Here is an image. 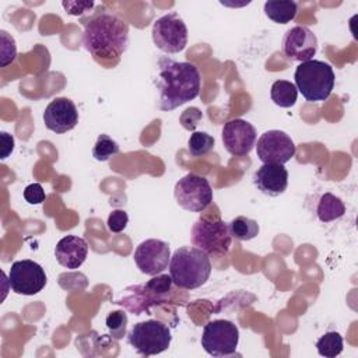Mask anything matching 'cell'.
Segmentation results:
<instances>
[{
  "label": "cell",
  "mask_w": 358,
  "mask_h": 358,
  "mask_svg": "<svg viewBox=\"0 0 358 358\" xmlns=\"http://www.w3.org/2000/svg\"><path fill=\"white\" fill-rule=\"evenodd\" d=\"M190 235L194 248L213 256L227 255L232 243L229 225L220 217H200L193 224Z\"/></svg>",
  "instance_id": "5b68a950"
},
{
  "label": "cell",
  "mask_w": 358,
  "mask_h": 358,
  "mask_svg": "<svg viewBox=\"0 0 358 358\" xmlns=\"http://www.w3.org/2000/svg\"><path fill=\"white\" fill-rule=\"evenodd\" d=\"M62 6L70 15H81L94 8V1H63Z\"/></svg>",
  "instance_id": "f546056e"
},
{
  "label": "cell",
  "mask_w": 358,
  "mask_h": 358,
  "mask_svg": "<svg viewBox=\"0 0 358 358\" xmlns=\"http://www.w3.org/2000/svg\"><path fill=\"white\" fill-rule=\"evenodd\" d=\"M173 196L178 206L183 210L201 213L213 201V189L208 179L204 176L187 173L176 182Z\"/></svg>",
  "instance_id": "52a82bcc"
},
{
  "label": "cell",
  "mask_w": 358,
  "mask_h": 358,
  "mask_svg": "<svg viewBox=\"0 0 358 358\" xmlns=\"http://www.w3.org/2000/svg\"><path fill=\"white\" fill-rule=\"evenodd\" d=\"M194 109L196 108H189V109H186L183 113H182V116H180V123H182V126L185 127V129H187V130H194V127L197 126V122L201 119V116L203 115H199V116H192L193 115V112H194Z\"/></svg>",
  "instance_id": "4dcf8cb0"
},
{
  "label": "cell",
  "mask_w": 358,
  "mask_h": 358,
  "mask_svg": "<svg viewBox=\"0 0 358 358\" xmlns=\"http://www.w3.org/2000/svg\"><path fill=\"white\" fill-rule=\"evenodd\" d=\"M271 101L280 108H291L295 105L298 98V90L294 83L287 80H277L273 83L270 90Z\"/></svg>",
  "instance_id": "ffe728a7"
},
{
  "label": "cell",
  "mask_w": 358,
  "mask_h": 358,
  "mask_svg": "<svg viewBox=\"0 0 358 358\" xmlns=\"http://www.w3.org/2000/svg\"><path fill=\"white\" fill-rule=\"evenodd\" d=\"M1 34V67L13 63L17 56V46L13 36H10L6 31H0Z\"/></svg>",
  "instance_id": "484cf974"
},
{
  "label": "cell",
  "mask_w": 358,
  "mask_h": 358,
  "mask_svg": "<svg viewBox=\"0 0 358 358\" xmlns=\"http://www.w3.org/2000/svg\"><path fill=\"white\" fill-rule=\"evenodd\" d=\"M316 350L319 355L326 358H334L343 351V337L337 331H327L316 341Z\"/></svg>",
  "instance_id": "7402d4cb"
},
{
  "label": "cell",
  "mask_w": 358,
  "mask_h": 358,
  "mask_svg": "<svg viewBox=\"0 0 358 358\" xmlns=\"http://www.w3.org/2000/svg\"><path fill=\"white\" fill-rule=\"evenodd\" d=\"M46 281L48 278L42 266L29 259L14 262L8 271L10 287L20 295H35L41 292Z\"/></svg>",
  "instance_id": "30bf717a"
},
{
  "label": "cell",
  "mask_w": 358,
  "mask_h": 358,
  "mask_svg": "<svg viewBox=\"0 0 358 358\" xmlns=\"http://www.w3.org/2000/svg\"><path fill=\"white\" fill-rule=\"evenodd\" d=\"M222 143L225 150L235 157L248 155L256 145L257 133L252 123L243 119L228 120L222 127Z\"/></svg>",
  "instance_id": "4fadbf2b"
},
{
  "label": "cell",
  "mask_w": 358,
  "mask_h": 358,
  "mask_svg": "<svg viewBox=\"0 0 358 358\" xmlns=\"http://www.w3.org/2000/svg\"><path fill=\"white\" fill-rule=\"evenodd\" d=\"M295 143L282 130L264 131L256 144L257 158L263 164L284 165L295 155Z\"/></svg>",
  "instance_id": "8fae6325"
},
{
  "label": "cell",
  "mask_w": 358,
  "mask_h": 358,
  "mask_svg": "<svg viewBox=\"0 0 358 358\" xmlns=\"http://www.w3.org/2000/svg\"><path fill=\"white\" fill-rule=\"evenodd\" d=\"M150 291H152L157 295H164L166 292L171 291V285H172V278L168 274H157L155 277H152L150 281H147L144 284Z\"/></svg>",
  "instance_id": "4316f807"
},
{
  "label": "cell",
  "mask_w": 358,
  "mask_h": 358,
  "mask_svg": "<svg viewBox=\"0 0 358 358\" xmlns=\"http://www.w3.org/2000/svg\"><path fill=\"white\" fill-rule=\"evenodd\" d=\"M253 182L263 194L275 197L284 193L288 186V171L284 165L263 164L255 172Z\"/></svg>",
  "instance_id": "2e32d148"
},
{
  "label": "cell",
  "mask_w": 358,
  "mask_h": 358,
  "mask_svg": "<svg viewBox=\"0 0 358 358\" xmlns=\"http://www.w3.org/2000/svg\"><path fill=\"white\" fill-rule=\"evenodd\" d=\"M133 259L143 274L157 275L168 267L171 249L165 241L145 239L136 248Z\"/></svg>",
  "instance_id": "7c38bea8"
},
{
  "label": "cell",
  "mask_w": 358,
  "mask_h": 358,
  "mask_svg": "<svg viewBox=\"0 0 358 358\" xmlns=\"http://www.w3.org/2000/svg\"><path fill=\"white\" fill-rule=\"evenodd\" d=\"M43 122L49 130L57 134L70 131L78 123L77 106L69 98H64V96L55 98L45 108Z\"/></svg>",
  "instance_id": "9a60e30c"
},
{
  "label": "cell",
  "mask_w": 358,
  "mask_h": 358,
  "mask_svg": "<svg viewBox=\"0 0 358 358\" xmlns=\"http://www.w3.org/2000/svg\"><path fill=\"white\" fill-rule=\"evenodd\" d=\"M105 324L110 333V336L115 340H120L123 338V336L126 334V326H127V315L124 310H113L110 312L106 319H105Z\"/></svg>",
  "instance_id": "d4e9b609"
},
{
  "label": "cell",
  "mask_w": 358,
  "mask_h": 358,
  "mask_svg": "<svg viewBox=\"0 0 358 358\" xmlns=\"http://www.w3.org/2000/svg\"><path fill=\"white\" fill-rule=\"evenodd\" d=\"M281 46L288 59L302 63L312 60L316 55L317 38L308 27L295 25L285 32Z\"/></svg>",
  "instance_id": "5bb4252c"
},
{
  "label": "cell",
  "mask_w": 358,
  "mask_h": 358,
  "mask_svg": "<svg viewBox=\"0 0 358 358\" xmlns=\"http://www.w3.org/2000/svg\"><path fill=\"white\" fill-rule=\"evenodd\" d=\"M345 206L343 200L331 193H324L317 203L316 214L322 222H330L344 215Z\"/></svg>",
  "instance_id": "d6986e66"
},
{
  "label": "cell",
  "mask_w": 358,
  "mask_h": 358,
  "mask_svg": "<svg viewBox=\"0 0 358 358\" xmlns=\"http://www.w3.org/2000/svg\"><path fill=\"white\" fill-rule=\"evenodd\" d=\"M264 14L277 24L292 21L298 13V4L291 0H268L264 3Z\"/></svg>",
  "instance_id": "ac0fdd59"
},
{
  "label": "cell",
  "mask_w": 358,
  "mask_h": 358,
  "mask_svg": "<svg viewBox=\"0 0 358 358\" xmlns=\"http://www.w3.org/2000/svg\"><path fill=\"white\" fill-rule=\"evenodd\" d=\"M229 231L232 238L238 241H250L259 235V224L245 215H238L235 217L229 224Z\"/></svg>",
  "instance_id": "44dd1931"
},
{
  "label": "cell",
  "mask_w": 358,
  "mask_h": 358,
  "mask_svg": "<svg viewBox=\"0 0 358 358\" xmlns=\"http://www.w3.org/2000/svg\"><path fill=\"white\" fill-rule=\"evenodd\" d=\"M151 35L154 45L165 53H179L187 45V27L176 13L157 18Z\"/></svg>",
  "instance_id": "9c48e42d"
},
{
  "label": "cell",
  "mask_w": 358,
  "mask_h": 358,
  "mask_svg": "<svg viewBox=\"0 0 358 358\" xmlns=\"http://www.w3.org/2000/svg\"><path fill=\"white\" fill-rule=\"evenodd\" d=\"M238 343L239 330L231 320H211L203 329L201 347L211 357H227L235 354Z\"/></svg>",
  "instance_id": "ba28073f"
},
{
  "label": "cell",
  "mask_w": 358,
  "mask_h": 358,
  "mask_svg": "<svg viewBox=\"0 0 358 358\" xmlns=\"http://www.w3.org/2000/svg\"><path fill=\"white\" fill-rule=\"evenodd\" d=\"M295 87L309 102L326 101L333 88L336 76L333 67L322 60H308L295 69Z\"/></svg>",
  "instance_id": "277c9868"
},
{
  "label": "cell",
  "mask_w": 358,
  "mask_h": 358,
  "mask_svg": "<svg viewBox=\"0 0 358 358\" xmlns=\"http://www.w3.org/2000/svg\"><path fill=\"white\" fill-rule=\"evenodd\" d=\"M201 77L199 69L189 62H176L161 56L157 62L155 87L159 92L158 108L173 110L194 99L200 92Z\"/></svg>",
  "instance_id": "6da1fadb"
},
{
  "label": "cell",
  "mask_w": 358,
  "mask_h": 358,
  "mask_svg": "<svg viewBox=\"0 0 358 358\" xmlns=\"http://www.w3.org/2000/svg\"><path fill=\"white\" fill-rule=\"evenodd\" d=\"M24 199L29 204H42L46 200L45 190L41 183H31L24 189Z\"/></svg>",
  "instance_id": "f1b7e54d"
},
{
  "label": "cell",
  "mask_w": 358,
  "mask_h": 358,
  "mask_svg": "<svg viewBox=\"0 0 358 358\" xmlns=\"http://www.w3.org/2000/svg\"><path fill=\"white\" fill-rule=\"evenodd\" d=\"M83 43L96 60L119 59L129 45V25L110 13H98L85 22Z\"/></svg>",
  "instance_id": "7a4b0ae2"
},
{
  "label": "cell",
  "mask_w": 358,
  "mask_h": 358,
  "mask_svg": "<svg viewBox=\"0 0 358 358\" xmlns=\"http://www.w3.org/2000/svg\"><path fill=\"white\" fill-rule=\"evenodd\" d=\"M119 151H120L119 144L112 137H109L108 134H99L92 147V157L96 161L105 162L110 157L116 155Z\"/></svg>",
  "instance_id": "603a6c76"
},
{
  "label": "cell",
  "mask_w": 358,
  "mask_h": 358,
  "mask_svg": "<svg viewBox=\"0 0 358 358\" xmlns=\"http://www.w3.org/2000/svg\"><path fill=\"white\" fill-rule=\"evenodd\" d=\"M211 274V262L207 253L194 246H182L169 260L172 282L183 289H196L204 285Z\"/></svg>",
  "instance_id": "3957f363"
},
{
  "label": "cell",
  "mask_w": 358,
  "mask_h": 358,
  "mask_svg": "<svg viewBox=\"0 0 358 358\" xmlns=\"http://www.w3.org/2000/svg\"><path fill=\"white\" fill-rule=\"evenodd\" d=\"M87 255L88 243L84 238H80L77 235H67L62 238L55 248V256L57 263L69 270L78 268L85 262Z\"/></svg>",
  "instance_id": "e0dca14e"
},
{
  "label": "cell",
  "mask_w": 358,
  "mask_h": 358,
  "mask_svg": "<svg viewBox=\"0 0 358 358\" xmlns=\"http://www.w3.org/2000/svg\"><path fill=\"white\" fill-rule=\"evenodd\" d=\"M0 137H1V159H6L14 150V137L6 131H1Z\"/></svg>",
  "instance_id": "1f68e13d"
},
{
  "label": "cell",
  "mask_w": 358,
  "mask_h": 358,
  "mask_svg": "<svg viewBox=\"0 0 358 358\" xmlns=\"http://www.w3.org/2000/svg\"><path fill=\"white\" fill-rule=\"evenodd\" d=\"M172 336L169 327L155 319L136 323L127 334L129 344L141 355H155L168 350Z\"/></svg>",
  "instance_id": "8992f818"
},
{
  "label": "cell",
  "mask_w": 358,
  "mask_h": 358,
  "mask_svg": "<svg viewBox=\"0 0 358 358\" xmlns=\"http://www.w3.org/2000/svg\"><path fill=\"white\" fill-rule=\"evenodd\" d=\"M214 147V137L210 136L206 131H194L190 134V138L187 141L189 152L193 157H201L206 155L208 151H211Z\"/></svg>",
  "instance_id": "cb8c5ba5"
},
{
  "label": "cell",
  "mask_w": 358,
  "mask_h": 358,
  "mask_svg": "<svg viewBox=\"0 0 358 358\" xmlns=\"http://www.w3.org/2000/svg\"><path fill=\"white\" fill-rule=\"evenodd\" d=\"M127 222H129V215L124 210H113L109 217H108V221H106V225H108V229L113 234H119L122 232L126 227H127Z\"/></svg>",
  "instance_id": "83f0119b"
}]
</instances>
